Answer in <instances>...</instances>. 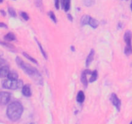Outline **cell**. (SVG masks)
Listing matches in <instances>:
<instances>
[{
    "label": "cell",
    "instance_id": "obj_15",
    "mask_svg": "<svg viewBox=\"0 0 132 124\" xmlns=\"http://www.w3.org/2000/svg\"><path fill=\"white\" fill-rule=\"evenodd\" d=\"M88 25L90 27H92V28H97L99 25V21L98 20H97V19H95V18H93L91 17Z\"/></svg>",
    "mask_w": 132,
    "mask_h": 124
},
{
    "label": "cell",
    "instance_id": "obj_3",
    "mask_svg": "<svg viewBox=\"0 0 132 124\" xmlns=\"http://www.w3.org/2000/svg\"><path fill=\"white\" fill-rule=\"evenodd\" d=\"M23 83L21 80H10L7 79L2 82V87L5 89H10V90H16L23 87Z\"/></svg>",
    "mask_w": 132,
    "mask_h": 124
},
{
    "label": "cell",
    "instance_id": "obj_2",
    "mask_svg": "<svg viewBox=\"0 0 132 124\" xmlns=\"http://www.w3.org/2000/svg\"><path fill=\"white\" fill-rule=\"evenodd\" d=\"M23 112V107L21 103L15 101L8 105L6 109V115L8 118L12 121H18L21 117Z\"/></svg>",
    "mask_w": 132,
    "mask_h": 124
},
{
    "label": "cell",
    "instance_id": "obj_5",
    "mask_svg": "<svg viewBox=\"0 0 132 124\" xmlns=\"http://www.w3.org/2000/svg\"><path fill=\"white\" fill-rule=\"evenodd\" d=\"M11 95L8 92H0V105H5L10 101Z\"/></svg>",
    "mask_w": 132,
    "mask_h": 124
},
{
    "label": "cell",
    "instance_id": "obj_21",
    "mask_svg": "<svg viewBox=\"0 0 132 124\" xmlns=\"http://www.w3.org/2000/svg\"><path fill=\"white\" fill-rule=\"evenodd\" d=\"M8 12H9V15L13 18H15L16 17V12H15V10L13 9L12 7H9L8 8Z\"/></svg>",
    "mask_w": 132,
    "mask_h": 124
},
{
    "label": "cell",
    "instance_id": "obj_17",
    "mask_svg": "<svg viewBox=\"0 0 132 124\" xmlns=\"http://www.w3.org/2000/svg\"><path fill=\"white\" fill-rule=\"evenodd\" d=\"M34 39H35V40L36 41V43H37V45H38L39 49L40 51H41V54H43V57L45 58V59H47V58H48L47 54H46V52H45V50H44L43 48V46H42V45H41V43L39 42V41H38V40H37V38H36V37H35Z\"/></svg>",
    "mask_w": 132,
    "mask_h": 124
},
{
    "label": "cell",
    "instance_id": "obj_20",
    "mask_svg": "<svg viewBox=\"0 0 132 124\" xmlns=\"http://www.w3.org/2000/svg\"><path fill=\"white\" fill-rule=\"evenodd\" d=\"M82 3L85 6L90 7V6H93L94 5L95 0H82Z\"/></svg>",
    "mask_w": 132,
    "mask_h": 124
},
{
    "label": "cell",
    "instance_id": "obj_10",
    "mask_svg": "<svg viewBox=\"0 0 132 124\" xmlns=\"http://www.w3.org/2000/svg\"><path fill=\"white\" fill-rule=\"evenodd\" d=\"M94 54H95V50H94V49H92V50H90L89 54L88 55L87 58H86V67H89V66H90V65L92 63V61L94 60Z\"/></svg>",
    "mask_w": 132,
    "mask_h": 124
},
{
    "label": "cell",
    "instance_id": "obj_31",
    "mask_svg": "<svg viewBox=\"0 0 132 124\" xmlns=\"http://www.w3.org/2000/svg\"><path fill=\"white\" fill-rule=\"evenodd\" d=\"M70 49H71V50H72L73 52L75 51V49H74V47H73V46H71Z\"/></svg>",
    "mask_w": 132,
    "mask_h": 124
},
{
    "label": "cell",
    "instance_id": "obj_12",
    "mask_svg": "<svg viewBox=\"0 0 132 124\" xmlns=\"http://www.w3.org/2000/svg\"><path fill=\"white\" fill-rule=\"evenodd\" d=\"M18 74L15 71H9V74H8L7 78L9 80H18Z\"/></svg>",
    "mask_w": 132,
    "mask_h": 124
},
{
    "label": "cell",
    "instance_id": "obj_33",
    "mask_svg": "<svg viewBox=\"0 0 132 124\" xmlns=\"http://www.w3.org/2000/svg\"><path fill=\"white\" fill-rule=\"evenodd\" d=\"M3 1V0H0V3H2Z\"/></svg>",
    "mask_w": 132,
    "mask_h": 124
},
{
    "label": "cell",
    "instance_id": "obj_30",
    "mask_svg": "<svg viewBox=\"0 0 132 124\" xmlns=\"http://www.w3.org/2000/svg\"><path fill=\"white\" fill-rule=\"evenodd\" d=\"M0 12L1 13L2 16H6V13H5V12L3 10H0Z\"/></svg>",
    "mask_w": 132,
    "mask_h": 124
},
{
    "label": "cell",
    "instance_id": "obj_28",
    "mask_svg": "<svg viewBox=\"0 0 132 124\" xmlns=\"http://www.w3.org/2000/svg\"><path fill=\"white\" fill-rule=\"evenodd\" d=\"M5 60L4 59H3L2 58L0 57V65H5Z\"/></svg>",
    "mask_w": 132,
    "mask_h": 124
},
{
    "label": "cell",
    "instance_id": "obj_23",
    "mask_svg": "<svg viewBox=\"0 0 132 124\" xmlns=\"http://www.w3.org/2000/svg\"><path fill=\"white\" fill-rule=\"evenodd\" d=\"M35 3L36 6L40 9L41 10H43V1L42 0H35Z\"/></svg>",
    "mask_w": 132,
    "mask_h": 124
},
{
    "label": "cell",
    "instance_id": "obj_18",
    "mask_svg": "<svg viewBox=\"0 0 132 124\" xmlns=\"http://www.w3.org/2000/svg\"><path fill=\"white\" fill-rule=\"evenodd\" d=\"M22 54H23V56L25 57V58H27V59H28V60H29L30 61L32 62V63H36V64H37V61L36 60V59H35V58H34L33 57H32V56H30L29 54H27V52H23L22 53Z\"/></svg>",
    "mask_w": 132,
    "mask_h": 124
},
{
    "label": "cell",
    "instance_id": "obj_16",
    "mask_svg": "<svg viewBox=\"0 0 132 124\" xmlns=\"http://www.w3.org/2000/svg\"><path fill=\"white\" fill-rule=\"evenodd\" d=\"M76 99H77V101L79 102V103H82L85 99V95L84 92L82 91V90L79 92L77 93Z\"/></svg>",
    "mask_w": 132,
    "mask_h": 124
},
{
    "label": "cell",
    "instance_id": "obj_24",
    "mask_svg": "<svg viewBox=\"0 0 132 124\" xmlns=\"http://www.w3.org/2000/svg\"><path fill=\"white\" fill-rule=\"evenodd\" d=\"M20 15L23 18V19H24L25 21H28L29 19V16H28V14L25 12H21Z\"/></svg>",
    "mask_w": 132,
    "mask_h": 124
},
{
    "label": "cell",
    "instance_id": "obj_7",
    "mask_svg": "<svg viewBox=\"0 0 132 124\" xmlns=\"http://www.w3.org/2000/svg\"><path fill=\"white\" fill-rule=\"evenodd\" d=\"M89 74H92V72L89 70H85L82 72L81 76V81L82 83L83 84L85 87H87L88 85V80H87V75Z\"/></svg>",
    "mask_w": 132,
    "mask_h": 124
},
{
    "label": "cell",
    "instance_id": "obj_1",
    "mask_svg": "<svg viewBox=\"0 0 132 124\" xmlns=\"http://www.w3.org/2000/svg\"><path fill=\"white\" fill-rule=\"evenodd\" d=\"M15 62L17 65L29 76L34 78L36 81L39 83L42 82V77L39 72V71L35 67H32L30 65L24 62V61L19 57L17 56L15 58Z\"/></svg>",
    "mask_w": 132,
    "mask_h": 124
},
{
    "label": "cell",
    "instance_id": "obj_35",
    "mask_svg": "<svg viewBox=\"0 0 132 124\" xmlns=\"http://www.w3.org/2000/svg\"><path fill=\"white\" fill-rule=\"evenodd\" d=\"M30 124H34V123H31Z\"/></svg>",
    "mask_w": 132,
    "mask_h": 124
},
{
    "label": "cell",
    "instance_id": "obj_19",
    "mask_svg": "<svg viewBox=\"0 0 132 124\" xmlns=\"http://www.w3.org/2000/svg\"><path fill=\"white\" fill-rule=\"evenodd\" d=\"M97 77H98L97 71H94L93 72H92V76H91V78H90V80H89V81H90V83L94 82V81L97 80Z\"/></svg>",
    "mask_w": 132,
    "mask_h": 124
},
{
    "label": "cell",
    "instance_id": "obj_26",
    "mask_svg": "<svg viewBox=\"0 0 132 124\" xmlns=\"http://www.w3.org/2000/svg\"><path fill=\"white\" fill-rule=\"evenodd\" d=\"M1 43V45H4L5 47H9V48L13 47V45H10V44L8 43H6V42H1V43Z\"/></svg>",
    "mask_w": 132,
    "mask_h": 124
},
{
    "label": "cell",
    "instance_id": "obj_34",
    "mask_svg": "<svg viewBox=\"0 0 132 124\" xmlns=\"http://www.w3.org/2000/svg\"><path fill=\"white\" fill-rule=\"evenodd\" d=\"M130 124H132V121H131V122H130Z\"/></svg>",
    "mask_w": 132,
    "mask_h": 124
},
{
    "label": "cell",
    "instance_id": "obj_36",
    "mask_svg": "<svg viewBox=\"0 0 132 124\" xmlns=\"http://www.w3.org/2000/svg\"><path fill=\"white\" fill-rule=\"evenodd\" d=\"M125 1H128V0H125Z\"/></svg>",
    "mask_w": 132,
    "mask_h": 124
},
{
    "label": "cell",
    "instance_id": "obj_25",
    "mask_svg": "<svg viewBox=\"0 0 132 124\" xmlns=\"http://www.w3.org/2000/svg\"><path fill=\"white\" fill-rule=\"evenodd\" d=\"M54 4H55V7L56 9L59 10V6H60V1L59 0H54Z\"/></svg>",
    "mask_w": 132,
    "mask_h": 124
},
{
    "label": "cell",
    "instance_id": "obj_8",
    "mask_svg": "<svg viewBox=\"0 0 132 124\" xmlns=\"http://www.w3.org/2000/svg\"><path fill=\"white\" fill-rule=\"evenodd\" d=\"M10 69L7 65H0V78H6L9 74Z\"/></svg>",
    "mask_w": 132,
    "mask_h": 124
},
{
    "label": "cell",
    "instance_id": "obj_6",
    "mask_svg": "<svg viewBox=\"0 0 132 124\" xmlns=\"http://www.w3.org/2000/svg\"><path fill=\"white\" fill-rule=\"evenodd\" d=\"M110 99L112 104L116 107V108L117 109V111H120L121 107V99L118 98V96H117V94H116V93H112L110 97Z\"/></svg>",
    "mask_w": 132,
    "mask_h": 124
},
{
    "label": "cell",
    "instance_id": "obj_14",
    "mask_svg": "<svg viewBox=\"0 0 132 124\" xmlns=\"http://www.w3.org/2000/svg\"><path fill=\"white\" fill-rule=\"evenodd\" d=\"M91 18V16L89 15H84L81 19V24L82 26L86 25L89 24V21Z\"/></svg>",
    "mask_w": 132,
    "mask_h": 124
},
{
    "label": "cell",
    "instance_id": "obj_4",
    "mask_svg": "<svg viewBox=\"0 0 132 124\" xmlns=\"http://www.w3.org/2000/svg\"><path fill=\"white\" fill-rule=\"evenodd\" d=\"M132 32L130 30H126L124 34V40L126 43V47L125 48V55L129 56L132 54Z\"/></svg>",
    "mask_w": 132,
    "mask_h": 124
},
{
    "label": "cell",
    "instance_id": "obj_22",
    "mask_svg": "<svg viewBox=\"0 0 132 124\" xmlns=\"http://www.w3.org/2000/svg\"><path fill=\"white\" fill-rule=\"evenodd\" d=\"M48 16H49V18H50V19L52 20V21L54 22V23H57L56 16H55V14H54V13L52 11L49 12H48Z\"/></svg>",
    "mask_w": 132,
    "mask_h": 124
},
{
    "label": "cell",
    "instance_id": "obj_9",
    "mask_svg": "<svg viewBox=\"0 0 132 124\" xmlns=\"http://www.w3.org/2000/svg\"><path fill=\"white\" fill-rule=\"evenodd\" d=\"M22 94L25 97H30L32 95V90L29 85H25L22 87Z\"/></svg>",
    "mask_w": 132,
    "mask_h": 124
},
{
    "label": "cell",
    "instance_id": "obj_32",
    "mask_svg": "<svg viewBox=\"0 0 132 124\" xmlns=\"http://www.w3.org/2000/svg\"><path fill=\"white\" fill-rule=\"evenodd\" d=\"M130 8H131V12H132V0H131V4H130Z\"/></svg>",
    "mask_w": 132,
    "mask_h": 124
},
{
    "label": "cell",
    "instance_id": "obj_11",
    "mask_svg": "<svg viewBox=\"0 0 132 124\" xmlns=\"http://www.w3.org/2000/svg\"><path fill=\"white\" fill-rule=\"evenodd\" d=\"M71 0H61L62 7L64 9V11L68 12L70 9Z\"/></svg>",
    "mask_w": 132,
    "mask_h": 124
},
{
    "label": "cell",
    "instance_id": "obj_29",
    "mask_svg": "<svg viewBox=\"0 0 132 124\" xmlns=\"http://www.w3.org/2000/svg\"><path fill=\"white\" fill-rule=\"evenodd\" d=\"M68 18L70 21H73V17H72V15H70V14H68Z\"/></svg>",
    "mask_w": 132,
    "mask_h": 124
},
{
    "label": "cell",
    "instance_id": "obj_27",
    "mask_svg": "<svg viewBox=\"0 0 132 124\" xmlns=\"http://www.w3.org/2000/svg\"><path fill=\"white\" fill-rule=\"evenodd\" d=\"M7 25H6V24H5V23H1V22H0V28H7Z\"/></svg>",
    "mask_w": 132,
    "mask_h": 124
},
{
    "label": "cell",
    "instance_id": "obj_13",
    "mask_svg": "<svg viewBox=\"0 0 132 124\" xmlns=\"http://www.w3.org/2000/svg\"><path fill=\"white\" fill-rule=\"evenodd\" d=\"M4 39H5V41H15L16 40V37L14 34H13L12 32H9L8 34H6L5 36H4Z\"/></svg>",
    "mask_w": 132,
    "mask_h": 124
}]
</instances>
